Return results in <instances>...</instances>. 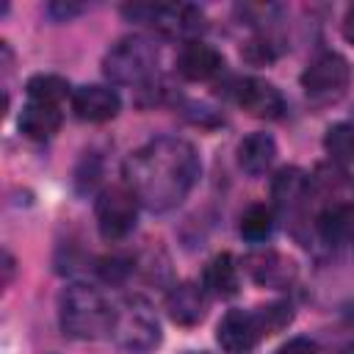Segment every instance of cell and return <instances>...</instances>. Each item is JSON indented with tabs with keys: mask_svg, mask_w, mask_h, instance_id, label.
<instances>
[{
	"mask_svg": "<svg viewBox=\"0 0 354 354\" xmlns=\"http://www.w3.org/2000/svg\"><path fill=\"white\" fill-rule=\"evenodd\" d=\"M202 171L194 144L177 136H160L133 149L122 163L124 188L152 213L177 207Z\"/></svg>",
	"mask_w": 354,
	"mask_h": 354,
	"instance_id": "6da1fadb",
	"label": "cell"
},
{
	"mask_svg": "<svg viewBox=\"0 0 354 354\" xmlns=\"http://www.w3.org/2000/svg\"><path fill=\"white\" fill-rule=\"evenodd\" d=\"M116 304L86 282H72L58 296V324L75 340H97L113 332Z\"/></svg>",
	"mask_w": 354,
	"mask_h": 354,
	"instance_id": "7a4b0ae2",
	"label": "cell"
},
{
	"mask_svg": "<svg viewBox=\"0 0 354 354\" xmlns=\"http://www.w3.org/2000/svg\"><path fill=\"white\" fill-rule=\"evenodd\" d=\"M158 66V44L147 36H124L102 58V72L111 83L119 86H141L155 75Z\"/></svg>",
	"mask_w": 354,
	"mask_h": 354,
	"instance_id": "3957f363",
	"label": "cell"
},
{
	"mask_svg": "<svg viewBox=\"0 0 354 354\" xmlns=\"http://www.w3.org/2000/svg\"><path fill=\"white\" fill-rule=\"evenodd\" d=\"M111 337L124 351H152L160 343V324H158L152 307L144 299L133 296L116 307V321H113Z\"/></svg>",
	"mask_w": 354,
	"mask_h": 354,
	"instance_id": "277c9868",
	"label": "cell"
},
{
	"mask_svg": "<svg viewBox=\"0 0 354 354\" xmlns=\"http://www.w3.org/2000/svg\"><path fill=\"white\" fill-rule=\"evenodd\" d=\"M122 14L152 25L158 33H163L169 39L194 41V36H199L205 30V14L199 8L183 6V3L180 6H124Z\"/></svg>",
	"mask_w": 354,
	"mask_h": 354,
	"instance_id": "5b68a950",
	"label": "cell"
},
{
	"mask_svg": "<svg viewBox=\"0 0 354 354\" xmlns=\"http://www.w3.org/2000/svg\"><path fill=\"white\" fill-rule=\"evenodd\" d=\"M136 216H138V199L124 185L100 191V196L94 202V218H97V230L105 241L127 238L136 227Z\"/></svg>",
	"mask_w": 354,
	"mask_h": 354,
	"instance_id": "8992f818",
	"label": "cell"
},
{
	"mask_svg": "<svg viewBox=\"0 0 354 354\" xmlns=\"http://www.w3.org/2000/svg\"><path fill=\"white\" fill-rule=\"evenodd\" d=\"M348 80H351L348 61L337 53L318 55L301 72V88L315 102H332V100L343 97V91L348 88Z\"/></svg>",
	"mask_w": 354,
	"mask_h": 354,
	"instance_id": "52a82bcc",
	"label": "cell"
},
{
	"mask_svg": "<svg viewBox=\"0 0 354 354\" xmlns=\"http://www.w3.org/2000/svg\"><path fill=\"white\" fill-rule=\"evenodd\" d=\"M243 271L249 274V279L260 288H274L282 290L288 285H293L296 279V263L274 249H254L243 257Z\"/></svg>",
	"mask_w": 354,
	"mask_h": 354,
	"instance_id": "ba28073f",
	"label": "cell"
},
{
	"mask_svg": "<svg viewBox=\"0 0 354 354\" xmlns=\"http://www.w3.org/2000/svg\"><path fill=\"white\" fill-rule=\"evenodd\" d=\"M263 337L257 313L249 310H230L216 326V340L227 354H249Z\"/></svg>",
	"mask_w": 354,
	"mask_h": 354,
	"instance_id": "9c48e42d",
	"label": "cell"
},
{
	"mask_svg": "<svg viewBox=\"0 0 354 354\" xmlns=\"http://www.w3.org/2000/svg\"><path fill=\"white\" fill-rule=\"evenodd\" d=\"M235 102L254 119H279L285 113V100L279 88L260 77H243L232 88Z\"/></svg>",
	"mask_w": 354,
	"mask_h": 354,
	"instance_id": "30bf717a",
	"label": "cell"
},
{
	"mask_svg": "<svg viewBox=\"0 0 354 354\" xmlns=\"http://www.w3.org/2000/svg\"><path fill=\"white\" fill-rule=\"evenodd\" d=\"M174 66H177V72H180L185 80L199 83V80L216 77V75L224 69V55H221L216 47H210V44L194 39V41H185V44L180 47Z\"/></svg>",
	"mask_w": 354,
	"mask_h": 354,
	"instance_id": "8fae6325",
	"label": "cell"
},
{
	"mask_svg": "<svg viewBox=\"0 0 354 354\" xmlns=\"http://www.w3.org/2000/svg\"><path fill=\"white\" fill-rule=\"evenodd\" d=\"M72 111L83 122H108L119 113L122 100L108 86H80L72 91Z\"/></svg>",
	"mask_w": 354,
	"mask_h": 354,
	"instance_id": "7c38bea8",
	"label": "cell"
},
{
	"mask_svg": "<svg viewBox=\"0 0 354 354\" xmlns=\"http://www.w3.org/2000/svg\"><path fill=\"white\" fill-rule=\"evenodd\" d=\"M205 310H207V296H205V288L196 282H188V279L177 282L166 293V313L180 326L199 324L205 318Z\"/></svg>",
	"mask_w": 354,
	"mask_h": 354,
	"instance_id": "4fadbf2b",
	"label": "cell"
},
{
	"mask_svg": "<svg viewBox=\"0 0 354 354\" xmlns=\"http://www.w3.org/2000/svg\"><path fill=\"white\" fill-rule=\"evenodd\" d=\"M277 158V141L268 133H249L238 144V166L249 177H260L271 169Z\"/></svg>",
	"mask_w": 354,
	"mask_h": 354,
	"instance_id": "5bb4252c",
	"label": "cell"
},
{
	"mask_svg": "<svg viewBox=\"0 0 354 354\" xmlns=\"http://www.w3.org/2000/svg\"><path fill=\"white\" fill-rule=\"evenodd\" d=\"M61 108L58 105H44V102H25L19 113V133L30 141H47L58 133L61 127Z\"/></svg>",
	"mask_w": 354,
	"mask_h": 354,
	"instance_id": "9a60e30c",
	"label": "cell"
},
{
	"mask_svg": "<svg viewBox=\"0 0 354 354\" xmlns=\"http://www.w3.org/2000/svg\"><path fill=\"white\" fill-rule=\"evenodd\" d=\"M307 191H310V177L296 166L279 169L271 180V199L282 210H293L296 205H301L307 199Z\"/></svg>",
	"mask_w": 354,
	"mask_h": 354,
	"instance_id": "2e32d148",
	"label": "cell"
},
{
	"mask_svg": "<svg viewBox=\"0 0 354 354\" xmlns=\"http://www.w3.org/2000/svg\"><path fill=\"white\" fill-rule=\"evenodd\" d=\"M238 285H241V279H238V266H235V260H232L230 252L216 254V257L205 266V271H202V288H205L207 293L218 296V299L235 296V293H238Z\"/></svg>",
	"mask_w": 354,
	"mask_h": 354,
	"instance_id": "e0dca14e",
	"label": "cell"
},
{
	"mask_svg": "<svg viewBox=\"0 0 354 354\" xmlns=\"http://www.w3.org/2000/svg\"><path fill=\"white\" fill-rule=\"evenodd\" d=\"M25 94H28V102H44V105H58L69 97L72 100V88H69V80L55 75V72H39L33 75L28 83H25Z\"/></svg>",
	"mask_w": 354,
	"mask_h": 354,
	"instance_id": "ac0fdd59",
	"label": "cell"
},
{
	"mask_svg": "<svg viewBox=\"0 0 354 354\" xmlns=\"http://www.w3.org/2000/svg\"><path fill=\"white\" fill-rule=\"evenodd\" d=\"M315 230H318V235H321L329 246L346 241V238L351 235V230H354V213H351V207L343 205V202L326 205V207L318 213Z\"/></svg>",
	"mask_w": 354,
	"mask_h": 354,
	"instance_id": "d6986e66",
	"label": "cell"
},
{
	"mask_svg": "<svg viewBox=\"0 0 354 354\" xmlns=\"http://www.w3.org/2000/svg\"><path fill=\"white\" fill-rule=\"evenodd\" d=\"M238 230H241V235H243L246 241H252V243L266 241V238L271 235V230H274V213H271V207H266V205H252V207H246L243 216H241Z\"/></svg>",
	"mask_w": 354,
	"mask_h": 354,
	"instance_id": "ffe728a7",
	"label": "cell"
},
{
	"mask_svg": "<svg viewBox=\"0 0 354 354\" xmlns=\"http://www.w3.org/2000/svg\"><path fill=\"white\" fill-rule=\"evenodd\" d=\"M324 147L329 152L332 160L337 163H346V160H354V124H332L324 136Z\"/></svg>",
	"mask_w": 354,
	"mask_h": 354,
	"instance_id": "44dd1931",
	"label": "cell"
},
{
	"mask_svg": "<svg viewBox=\"0 0 354 354\" xmlns=\"http://www.w3.org/2000/svg\"><path fill=\"white\" fill-rule=\"evenodd\" d=\"M257 321L263 326V335H274L279 329H285L290 321H293V310L290 304L285 301H274V304H266V307H257Z\"/></svg>",
	"mask_w": 354,
	"mask_h": 354,
	"instance_id": "7402d4cb",
	"label": "cell"
},
{
	"mask_svg": "<svg viewBox=\"0 0 354 354\" xmlns=\"http://www.w3.org/2000/svg\"><path fill=\"white\" fill-rule=\"evenodd\" d=\"M100 271H102V277L105 279H111V282H119V279H124L130 271H133V263L130 260H124V257H105L102 260V266H100Z\"/></svg>",
	"mask_w": 354,
	"mask_h": 354,
	"instance_id": "603a6c76",
	"label": "cell"
},
{
	"mask_svg": "<svg viewBox=\"0 0 354 354\" xmlns=\"http://www.w3.org/2000/svg\"><path fill=\"white\" fill-rule=\"evenodd\" d=\"M274 354H318V346L313 340H307V337H293L285 346H279Z\"/></svg>",
	"mask_w": 354,
	"mask_h": 354,
	"instance_id": "cb8c5ba5",
	"label": "cell"
},
{
	"mask_svg": "<svg viewBox=\"0 0 354 354\" xmlns=\"http://www.w3.org/2000/svg\"><path fill=\"white\" fill-rule=\"evenodd\" d=\"M243 55H246L249 61H254V64H263V61H271V58H274V53H271V44H268V41H249Z\"/></svg>",
	"mask_w": 354,
	"mask_h": 354,
	"instance_id": "d4e9b609",
	"label": "cell"
},
{
	"mask_svg": "<svg viewBox=\"0 0 354 354\" xmlns=\"http://www.w3.org/2000/svg\"><path fill=\"white\" fill-rule=\"evenodd\" d=\"M47 14H50L53 19H58V22H64V19L75 17V14H80V6H69V3H53V6H47Z\"/></svg>",
	"mask_w": 354,
	"mask_h": 354,
	"instance_id": "484cf974",
	"label": "cell"
},
{
	"mask_svg": "<svg viewBox=\"0 0 354 354\" xmlns=\"http://www.w3.org/2000/svg\"><path fill=\"white\" fill-rule=\"evenodd\" d=\"M14 266H17L14 254L6 249V252H3V271H6V277H3V285H8V282H11V277H14Z\"/></svg>",
	"mask_w": 354,
	"mask_h": 354,
	"instance_id": "4316f807",
	"label": "cell"
},
{
	"mask_svg": "<svg viewBox=\"0 0 354 354\" xmlns=\"http://www.w3.org/2000/svg\"><path fill=\"white\" fill-rule=\"evenodd\" d=\"M343 36L354 44V6L346 11V17H343Z\"/></svg>",
	"mask_w": 354,
	"mask_h": 354,
	"instance_id": "83f0119b",
	"label": "cell"
},
{
	"mask_svg": "<svg viewBox=\"0 0 354 354\" xmlns=\"http://www.w3.org/2000/svg\"><path fill=\"white\" fill-rule=\"evenodd\" d=\"M185 354H205V351H185Z\"/></svg>",
	"mask_w": 354,
	"mask_h": 354,
	"instance_id": "f1b7e54d",
	"label": "cell"
}]
</instances>
